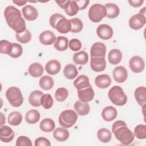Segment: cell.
Returning <instances> with one entry per match:
<instances>
[{"instance_id": "7", "label": "cell", "mask_w": 146, "mask_h": 146, "mask_svg": "<svg viewBox=\"0 0 146 146\" xmlns=\"http://www.w3.org/2000/svg\"><path fill=\"white\" fill-rule=\"evenodd\" d=\"M106 9L104 5L100 3H95L89 9L88 18L93 22H99L106 16Z\"/></svg>"}, {"instance_id": "14", "label": "cell", "mask_w": 146, "mask_h": 146, "mask_svg": "<svg viewBox=\"0 0 146 146\" xmlns=\"http://www.w3.org/2000/svg\"><path fill=\"white\" fill-rule=\"evenodd\" d=\"M94 91L91 85L86 88L78 90V96L79 100L84 102L91 101L94 99Z\"/></svg>"}, {"instance_id": "30", "label": "cell", "mask_w": 146, "mask_h": 146, "mask_svg": "<svg viewBox=\"0 0 146 146\" xmlns=\"http://www.w3.org/2000/svg\"><path fill=\"white\" fill-rule=\"evenodd\" d=\"M54 137L59 141H64L69 137V132L66 128L59 127L56 128L53 132Z\"/></svg>"}, {"instance_id": "15", "label": "cell", "mask_w": 146, "mask_h": 146, "mask_svg": "<svg viewBox=\"0 0 146 146\" xmlns=\"http://www.w3.org/2000/svg\"><path fill=\"white\" fill-rule=\"evenodd\" d=\"M22 13L24 18L30 21L35 20L38 16V10L34 6L28 5L22 9Z\"/></svg>"}, {"instance_id": "32", "label": "cell", "mask_w": 146, "mask_h": 146, "mask_svg": "<svg viewBox=\"0 0 146 146\" xmlns=\"http://www.w3.org/2000/svg\"><path fill=\"white\" fill-rule=\"evenodd\" d=\"M73 60L74 63L77 64H86L88 61V54L84 51H80L76 52L73 55Z\"/></svg>"}, {"instance_id": "1", "label": "cell", "mask_w": 146, "mask_h": 146, "mask_svg": "<svg viewBox=\"0 0 146 146\" xmlns=\"http://www.w3.org/2000/svg\"><path fill=\"white\" fill-rule=\"evenodd\" d=\"M4 16L8 26L16 33L19 34L26 30V23L22 17L21 11L15 7L7 6L5 9Z\"/></svg>"}, {"instance_id": "35", "label": "cell", "mask_w": 146, "mask_h": 146, "mask_svg": "<svg viewBox=\"0 0 146 146\" xmlns=\"http://www.w3.org/2000/svg\"><path fill=\"white\" fill-rule=\"evenodd\" d=\"M63 74L67 79H73L78 75V71L74 64H68L64 67Z\"/></svg>"}, {"instance_id": "9", "label": "cell", "mask_w": 146, "mask_h": 146, "mask_svg": "<svg viewBox=\"0 0 146 146\" xmlns=\"http://www.w3.org/2000/svg\"><path fill=\"white\" fill-rule=\"evenodd\" d=\"M146 23L145 16L141 14H136L132 16L129 20V26L133 30L141 29Z\"/></svg>"}, {"instance_id": "22", "label": "cell", "mask_w": 146, "mask_h": 146, "mask_svg": "<svg viewBox=\"0 0 146 146\" xmlns=\"http://www.w3.org/2000/svg\"><path fill=\"white\" fill-rule=\"evenodd\" d=\"M135 99L137 103L143 106L146 104V88L144 86H140L137 87L134 93Z\"/></svg>"}, {"instance_id": "19", "label": "cell", "mask_w": 146, "mask_h": 146, "mask_svg": "<svg viewBox=\"0 0 146 146\" xmlns=\"http://www.w3.org/2000/svg\"><path fill=\"white\" fill-rule=\"evenodd\" d=\"M111 78L107 74H102L97 76L95 79V83L99 88H106L111 84Z\"/></svg>"}, {"instance_id": "31", "label": "cell", "mask_w": 146, "mask_h": 146, "mask_svg": "<svg viewBox=\"0 0 146 146\" xmlns=\"http://www.w3.org/2000/svg\"><path fill=\"white\" fill-rule=\"evenodd\" d=\"M54 47L55 48L60 51L66 50L68 47V39L63 36H58L55 42L54 43Z\"/></svg>"}, {"instance_id": "27", "label": "cell", "mask_w": 146, "mask_h": 146, "mask_svg": "<svg viewBox=\"0 0 146 146\" xmlns=\"http://www.w3.org/2000/svg\"><path fill=\"white\" fill-rule=\"evenodd\" d=\"M66 13L69 16H74L76 15L79 10V6L75 1L67 0L66 4L63 9Z\"/></svg>"}, {"instance_id": "34", "label": "cell", "mask_w": 146, "mask_h": 146, "mask_svg": "<svg viewBox=\"0 0 146 146\" xmlns=\"http://www.w3.org/2000/svg\"><path fill=\"white\" fill-rule=\"evenodd\" d=\"M55 127V124L53 120L50 118H46L43 119L40 124V129L45 132H50L52 131Z\"/></svg>"}, {"instance_id": "26", "label": "cell", "mask_w": 146, "mask_h": 146, "mask_svg": "<svg viewBox=\"0 0 146 146\" xmlns=\"http://www.w3.org/2000/svg\"><path fill=\"white\" fill-rule=\"evenodd\" d=\"M29 74L34 78L40 76L43 73V66L39 63H33L30 65L28 68Z\"/></svg>"}, {"instance_id": "38", "label": "cell", "mask_w": 146, "mask_h": 146, "mask_svg": "<svg viewBox=\"0 0 146 146\" xmlns=\"http://www.w3.org/2000/svg\"><path fill=\"white\" fill-rule=\"evenodd\" d=\"M71 24V31L74 33H77L80 32L83 27V25L82 21L78 18H74L70 20Z\"/></svg>"}, {"instance_id": "8", "label": "cell", "mask_w": 146, "mask_h": 146, "mask_svg": "<svg viewBox=\"0 0 146 146\" xmlns=\"http://www.w3.org/2000/svg\"><path fill=\"white\" fill-rule=\"evenodd\" d=\"M129 66L132 72L140 73L144 69L145 62L141 57L139 56H133L129 59Z\"/></svg>"}, {"instance_id": "3", "label": "cell", "mask_w": 146, "mask_h": 146, "mask_svg": "<svg viewBox=\"0 0 146 146\" xmlns=\"http://www.w3.org/2000/svg\"><path fill=\"white\" fill-rule=\"evenodd\" d=\"M49 22L52 27L56 29L60 33L66 34L71 31V24L70 20L60 14H52L50 18Z\"/></svg>"}, {"instance_id": "21", "label": "cell", "mask_w": 146, "mask_h": 146, "mask_svg": "<svg viewBox=\"0 0 146 146\" xmlns=\"http://www.w3.org/2000/svg\"><path fill=\"white\" fill-rule=\"evenodd\" d=\"M117 115V111L115 108L112 106H107L105 107L102 112V118L106 121H111L114 120Z\"/></svg>"}, {"instance_id": "37", "label": "cell", "mask_w": 146, "mask_h": 146, "mask_svg": "<svg viewBox=\"0 0 146 146\" xmlns=\"http://www.w3.org/2000/svg\"><path fill=\"white\" fill-rule=\"evenodd\" d=\"M97 136L100 141L102 143H108L111 140L112 134L109 129L102 128L98 130Z\"/></svg>"}, {"instance_id": "2", "label": "cell", "mask_w": 146, "mask_h": 146, "mask_svg": "<svg viewBox=\"0 0 146 146\" xmlns=\"http://www.w3.org/2000/svg\"><path fill=\"white\" fill-rule=\"evenodd\" d=\"M112 131L116 139L123 145H129L135 139L134 133L123 120L116 121L112 126Z\"/></svg>"}, {"instance_id": "44", "label": "cell", "mask_w": 146, "mask_h": 146, "mask_svg": "<svg viewBox=\"0 0 146 146\" xmlns=\"http://www.w3.org/2000/svg\"><path fill=\"white\" fill-rule=\"evenodd\" d=\"M12 44L13 48L9 55L14 58H17L21 56L23 52V49L21 45L17 43H12Z\"/></svg>"}, {"instance_id": "12", "label": "cell", "mask_w": 146, "mask_h": 146, "mask_svg": "<svg viewBox=\"0 0 146 146\" xmlns=\"http://www.w3.org/2000/svg\"><path fill=\"white\" fill-rule=\"evenodd\" d=\"M106 53V46L102 42L94 43L90 50L91 57H104Z\"/></svg>"}, {"instance_id": "6", "label": "cell", "mask_w": 146, "mask_h": 146, "mask_svg": "<svg viewBox=\"0 0 146 146\" xmlns=\"http://www.w3.org/2000/svg\"><path fill=\"white\" fill-rule=\"evenodd\" d=\"M77 119V113L72 110H66L60 113L59 123L62 127L69 128L75 124Z\"/></svg>"}, {"instance_id": "43", "label": "cell", "mask_w": 146, "mask_h": 146, "mask_svg": "<svg viewBox=\"0 0 146 146\" xmlns=\"http://www.w3.org/2000/svg\"><path fill=\"white\" fill-rule=\"evenodd\" d=\"M13 44L7 40H2L0 42V51L1 54H9L12 50Z\"/></svg>"}, {"instance_id": "13", "label": "cell", "mask_w": 146, "mask_h": 146, "mask_svg": "<svg viewBox=\"0 0 146 146\" xmlns=\"http://www.w3.org/2000/svg\"><path fill=\"white\" fill-rule=\"evenodd\" d=\"M90 67L95 72H101L106 67V62L104 57H91Z\"/></svg>"}, {"instance_id": "45", "label": "cell", "mask_w": 146, "mask_h": 146, "mask_svg": "<svg viewBox=\"0 0 146 146\" xmlns=\"http://www.w3.org/2000/svg\"><path fill=\"white\" fill-rule=\"evenodd\" d=\"M15 145L17 146H32L33 144L29 137L25 136H21L17 139Z\"/></svg>"}, {"instance_id": "5", "label": "cell", "mask_w": 146, "mask_h": 146, "mask_svg": "<svg viewBox=\"0 0 146 146\" xmlns=\"http://www.w3.org/2000/svg\"><path fill=\"white\" fill-rule=\"evenodd\" d=\"M6 97L10 104L14 107H20L23 102L22 92L17 87H9L6 92Z\"/></svg>"}, {"instance_id": "39", "label": "cell", "mask_w": 146, "mask_h": 146, "mask_svg": "<svg viewBox=\"0 0 146 146\" xmlns=\"http://www.w3.org/2000/svg\"><path fill=\"white\" fill-rule=\"evenodd\" d=\"M54 100L49 94H43L40 99V105L45 109H50L53 105Z\"/></svg>"}, {"instance_id": "20", "label": "cell", "mask_w": 146, "mask_h": 146, "mask_svg": "<svg viewBox=\"0 0 146 146\" xmlns=\"http://www.w3.org/2000/svg\"><path fill=\"white\" fill-rule=\"evenodd\" d=\"M74 110L80 116L87 115L90 110V104L87 102L77 100L74 104Z\"/></svg>"}, {"instance_id": "46", "label": "cell", "mask_w": 146, "mask_h": 146, "mask_svg": "<svg viewBox=\"0 0 146 146\" xmlns=\"http://www.w3.org/2000/svg\"><path fill=\"white\" fill-rule=\"evenodd\" d=\"M68 46L71 50L74 51H77L78 50H80V49L81 48L82 43L78 39H72L69 41Z\"/></svg>"}, {"instance_id": "17", "label": "cell", "mask_w": 146, "mask_h": 146, "mask_svg": "<svg viewBox=\"0 0 146 146\" xmlns=\"http://www.w3.org/2000/svg\"><path fill=\"white\" fill-rule=\"evenodd\" d=\"M39 39L40 42L44 45H51L55 42L56 37L52 31L46 30L40 33Z\"/></svg>"}, {"instance_id": "25", "label": "cell", "mask_w": 146, "mask_h": 146, "mask_svg": "<svg viewBox=\"0 0 146 146\" xmlns=\"http://www.w3.org/2000/svg\"><path fill=\"white\" fill-rule=\"evenodd\" d=\"M106 9V16L110 19H113L116 18L120 13V9L119 6L113 3H108L105 5Z\"/></svg>"}, {"instance_id": "18", "label": "cell", "mask_w": 146, "mask_h": 146, "mask_svg": "<svg viewBox=\"0 0 146 146\" xmlns=\"http://www.w3.org/2000/svg\"><path fill=\"white\" fill-rule=\"evenodd\" d=\"M61 69L60 62L55 59H52L47 62L45 66L46 71L50 75H56L59 72Z\"/></svg>"}, {"instance_id": "10", "label": "cell", "mask_w": 146, "mask_h": 146, "mask_svg": "<svg viewBox=\"0 0 146 146\" xmlns=\"http://www.w3.org/2000/svg\"><path fill=\"white\" fill-rule=\"evenodd\" d=\"M96 34L100 39L108 40L112 38L113 31L110 25L107 24H102L97 27Z\"/></svg>"}, {"instance_id": "28", "label": "cell", "mask_w": 146, "mask_h": 146, "mask_svg": "<svg viewBox=\"0 0 146 146\" xmlns=\"http://www.w3.org/2000/svg\"><path fill=\"white\" fill-rule=\"evenodd\" d=\"M43 95V92L40 90H35L31 92L29 97L30 104L34 107H39L40 106V99Z\"/></svg>"}, {"instance_id": "16", "label": "cell", "mask_w": 146, "mask_h": 146, "mask_svg": "<svg viewBox=\"0 0 146 146\" xmlns=\"http://www.w3.org/2000/svg\"><path fill=\"white\" fill-rule=\"evenodd\" d=\"M14 132L13 129L7 125H2L0 128V139L5 143H9L14 137Z\"/></svg>"}, {"instance_id": "40", "label": "cell", "mask_w": 146, "mask_h": 146, "mask_svg": "<svg viewBox=\"0 0 146 146\" xmlns=\"http://www.w3.org/2000/svg\"><path fill=\"white\" fill-rule=\"evenodd\" d=\"M15 37L17 40L21 43H27L29 42L31 39V34L30 31L26 29L21 33H16Z\"/></svg>"}, {"instance_id": "36", "label": "cell", "mask_w": 146, "mask_h": 146, "mask_svg": "<svg viewBox=\"0 0 146 146\" xmlns=\"http://www.w3.org/2000/svg\"><path fill=\"white\" fill-rule=\"evenodd\" d=\"M22 121V115L18 111H14L11 112L7 117L8 123L14 126L19 125Z\"/></svg>"}, {"instance_id": "42", "label": "cell", "mask_w": 146, "mask_h": 146, "mask_svg": "<svg viewBox=\"0 0 146 146\" xmlns=\"http://www.w3.org/2000/svg\"><path fill=\"white\" fill-rule=\"evenodd\" d=\"M134 135L139 139L146 138V125L139 124L134 129Z\"/></svg>"}, {"instance_id": "50", "label": "cell", "mask_w": 146, "mask_h": 146, "mask_svg": "<svg viewBox=\"0 0 146 146\" xmlns=\"http://www.w3.org/2000/svg\"><path fill=\"white\" fill-rule=\"evenodd\" d=\"M28 1H21V0H13V2L15 4L17 5L18 6H21L25 5Z\"/></svg>"}, {"instance_id": "33", "label": "cell", "mask_w": 146, "mask_h": 146, "mask_svg": "<svg viewBox=\"0 0 146 146\" xmlns=\"http://www.w3.org/2000/svg\"><path fill=\"white\" fill-rule=\"evenodd\" d=\"M54 82L53 79L48 75H44L42 76L39 82V86L44 90H49L51 89L54 86Z\"/></svg>"}, {"instance_id": "48", "label": "cell", "mask_w": 146, "mask_h": 146, "mask_svg": "<svg viewBox=\"0 0 146 146\" xmlns=\"http://www.w3.org/2000/svg\"><path fill=\"white\" fill-rule=\"evenodd\" d=\"M75 1H76V2L78 5L79 10H81L85 9L87 7L90 2L89 1H86V0H75Z\"/></svg>"}, {"instance_id": "41", "label": "cell", "mask_w": 146, "mask_h": 146, "mask_svg": "<svg viewBox=\"0 0 146 146\" xmlns=\"http://www.w3.org/2000/svg\"><path fill=\"white\" fill-rule=\"evenodd\" d=\"M68 90L64 88L60 87L58 88L55 93V99L59 102H62L64 101L68 97Z\"/></svg>"}, {"instance_id": "23", "label": "cell", "mask_w": 146, "mask_h": 146, "mask_svg": "<svg viewBox=\"0 0 146 146\" xmlns=\"http://www.w3.org/2000/svg\"><path fill=\"white\" fill-rule=\"evenodd\" d=\"M122 59V53L120 50L113 48L110 51L108 55V60L110 63L115 65L119 64Z\"/></svg>"}, {"instance_id": "29", "label": "cell", "mask_w": 146, "mask_h": 146, "mask_svg": "<svg viewBox=\"0 0 146 146\" xmlns=\"http://www.w3.org/2000/svg\"><path fill=\"white\" fill-rule=\"evenodd\" d=\"M40 113L39 111L35 109H32L27 111L25 115L26 121L28 124H35L39 120Z\"/></svg>"}, {"instance_id": "52", "label": "cell", "mask_w": 146, "mask_h": 146, "mask_svg": "<svg viewBox=\"0 0 146 146\" xmlns=\"http://www.w3.org/2000/svg\"><path fill=\"white\" fill-rule=\"evenodd\" d=\"M139 14H141L145 16V7H143L142 9H141L140 10V12H139Z\"/></svg>"}, {"instance_id": "24", "label": "cell", "mask_w": 146, "mask_h": 146, "mask_svg": "<svg viewBox=\"0 0 146 146\" xmlns=\"http://www.w3.org/2000/svg\"><path fill=\"white\" fill-rule=\"evenodd\" d=\"M74 85L77 90H80L89 87L90 83L88 76L85 75H80L74 81Z\"/></svg>"}, {"instance_id": "4", "label": "cell", "mask_w": 146, "mask_h": 146, "mask_svg": "<svg viewBox=\"0 0 146 146\" xmlns=\"http://www.w3.org/2000/svg\"><path fill=\"white\" fill-rule=\"evenodd\" d=\"M108 96L111 102L116 106H123L127 102V96L122 88L119 86L112 87L108 91Z\"/></svg>"}, {"instance_id": "51", "label": "cell", "mask_w": 146, "mask_h": 146, "mask_svg": "<svg viewBox=\"0 0 146 146\" xmlns=\"http://www.w3.org/2000/svg\"><path fill=\"white\" fill-rule=\"evenodd\" d=\"M1 125L2 126L4 123H5V116L3 115V114L1 112Z\"/></svg>"}, {"instance_id": "11", "label": "cell", "mask_w": 146, "mask_h": 146, "mask_svg": "<svg viewBox=\"0 0 146 146\" xmlns=\"http://www.w3.org/2000/svg\"><path fill=\"white\" fill-rule=\"evenodd\" d=\"M112 75L114 80L117 83L124 82L128 77V72L127 69L122 66L116 67L112 71Z\"/></svg>"}, {"instance_id": "49", "label": "cell", "mask_w": 146, "mask_h": 146, "mask_svg": "<svg viewBox=\"0 0 146 146\" xmlns=\"http://www.w3.org/2000/svg\"><path fill=\"white\" fill-rule=\"evenodd\" d=\"M143 0H132V1H128V3L130 4L131 6L134 7H139L142 5L143 3Z\"/></svg>"}, {"instance_id": "47", "label": "cell", "mask_w": 146, "mask_h": 146, "mask_svg": "<svg viewBox=\"0 0 146 146\" xmlns=\"http://www.w3.org/2000/svg\"><path fill=\"white\" fill-rule=\"evenodd\" d=\"M34 145L35 146H50L51 143L47 138L44 137H39L35 139Z\"/></svg>"}]
</instances>
